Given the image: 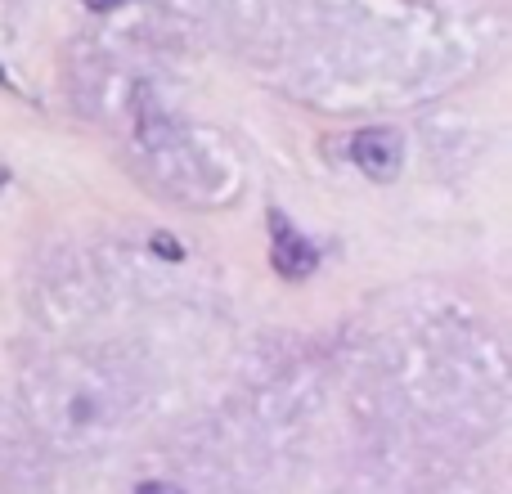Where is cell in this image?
Returning <instances> with one entry per match:
<instances>
[{
    "label": "cell",
    "mask_w": 512,
    "mask_h": 494,
    "mask_svg": "<svg viewBox=\"0 0 512 494\" xmlns=\"http://www.w3.org/2000/svg\"><path fill=\"white\" fill-rule=\"evenodd\" d=\"M270 239H274V252H270L274 270H279L283 279H306V274L315 270V247L292 230L283 212H270Z\"/></svg>",
    "instance_id": "obj_2"
},
{
    "label": "cell",
    "mask_w": 512,
    "mask_h": 494,
    "mask_svg": "<svg viewBox=\"0 0 512 494\" xmlns=\"http://www.w3.org/2000/svg\"><path fill=\"white\" fill-rule=\"evenodd\" d=\"M135 494H180L176 486H167V481H149V486H140Z\"/></svg>",
    "instance_id": "obj_3"
},
{
    "label": "cell",
    "mask_w": 512,
    "mask_h": 494,
    "mask_svg": "<svg viewBox=\"0 0 512 494\" xmlns=\"http://www.w3.org/2000/svg\"><path fill=\"white\" fill-rule=\"evenodd\" d=\"M86 5H90V9H99V14H108V9H122L126 0H86Z\"/></svg>",
    "instance_id": "obj_4"
},
{
    "label": "cell",
    "mask_w": 512,
    "mask_h": 494,
    "mask_svg": "<svg viewBox=\"0 0 512 494\" xmlns=\"http://www.w3.org/2000/svg\"><path fill=\"white\" fill-rule=\"evenodd\" d=\"M351 153H355L364 176H373V180H391L400 171V162H405V144H400V135L391 131V126L360 131L351 140Z\"/></svg>",
    "instance_id": "obj_1"
}]
</instances>
